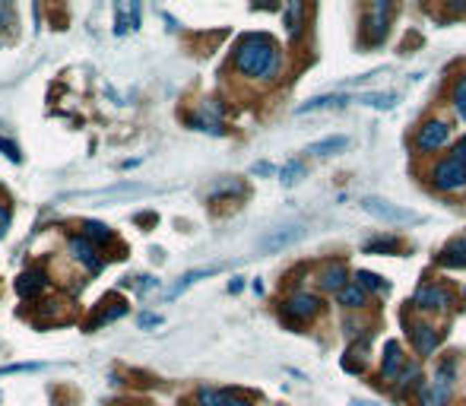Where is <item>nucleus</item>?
Masks as SVG:
<instances>
[{"label": "nucleus", "instance_id": "obj_3", "mask_svg": "<svg viewBox=\"0 0 466 406\" xmlns=\"http://www.w3.org/2000/svg\"><path fill=\"white\" fill-rule=\"evenodd\" d=\"M431 181H435L438 191H460L466 188V166H460L457 159H444L431 168Z\"/></svg>", "mask_w": 466, "mask_h": 406}, {"label": "nucleus", "instance_id": "obj_8", "mask_svg": "<svg viewBox=\"0 0 466 406\" xmlns=\"http://www.w3.org/2000/svg\"><path fill=\"white\" fill-rule=\"evenodd\" d=\"M317 311H321V301L308 292H298L286 301V317H295V321H311Z\"/></svg>", "mask_w": 466, "mask_h": 406}, {"label": "nucleus", "instance_id": "obj_37", "mask_svg": "<svg viewBox=\"0 0 466 406\" xmlns=\"http://www.w3.org/2000/svg\"><path fill=\"white\" fill-rule=\"evenodd\" d=\"M352 406H377V403H365V400H352Z\"/></svg>", "mask_w": 466, "mask_h": 406}, {"label": "nucleus", "instance_id": "obj_11", "mask_svg": "<svg viewBox=\"0 0 466 406\" xmlns=\"http://www.w3.org/2000/svg\"><path fill=\"white\" fill-rule=\"evenodd\" d=\"M393 13L391 3H371V13H368V29L375 26L371 32V45H381L384 35H387V16Z\"/></svg>", "mask_w": 466, "mask_h": 406}, {"label": "nucleus", "instance_id": "obj_18", "mask_svg": "<svg viewBox=\"0 0 466 406\" xmlns=\"http://www.w3.org/2000/svg\"><path fill=\"white\" fill-rule=\"evenodd\" d=\"M216 270H219V267H204V270H190V273H184V276H181L172 289H168V299H178V295L184 292V289H190V286H194L197 279L210 276V273H216Z\"/></svg>", "mask_w": 466, "mask_h": 406}, {"label": "nucleus", "instance_id": "obj_7", "mask_svg": "<svg viewBox=\"0 0 466 406\" xmlns=\"http://www.w3.org/2000/svg\"><path fill=\"white\" fill-rule=\"evenodd\" d=\"M447 140H451V127L444 121H429V124H422L415 146L419 150H441V146H447Z\"/></svg>", "mask_w": 466, "mask_h": 406}, {"label": "nucleus", "instance_id": "obj_31", "mask_svg": "<svg viewBox=\"0 0 466 406\" xmlns=\"http://www.w3.org/2000/svg\"><path fill=\"white\" fill-rule=\"evenodd\" d=\"M7 229H10V210L7 206H0V238L7 235Z\"/></svg>", "mask_w": 466, "mask_h": 406}, {"label": "nucleus", "instance_id": "obj_23", "mask_svg": "<svg viewBox=\"0 0 466 406\" xmlns=\"http://www.w3.org/2000/svg\"><path fill=\"white\" fill-rule=\"evenodd\" d=\"M83 238L98 248L102 241H111V229L102 226V222H83Z\"/></svg>", "mask_w": 466, "mask_h": 406}, {"label": "nucleus", "instance_id": "obj_2", "mask_svg": "<svg viewBox=\"0 0 466 406\" xmlns=\"http://www.w3.org/2000/svg\"><path fill=\"white\" fill-rule=\"evenodd\" d=\"M361 210L371 213V216L381 219V222H391V226H415V222H422V216L415 210H406V206L384 200V197H365Z\"/></svg>", "mask_w": 466, "mask_h": 406}, {"label": "nucleus", "instance_id": "obj_25", "mask_svg": "<svg viewBox=\"0 0 466 406\" xmlns=\"http://www.w3.org/2000/svg\"><path fill=\"white\" fill-rule=\"evenodd\" d=\"M301 175H305V166L292 159L289 166H283V172H279V181H283L286 188H292V184H298V181H301Z\"/></svg>", "mask_w": 466, "mask_h": 406}, {"label": "nucleus", "instance_id": "obj_21", "mask_svg": "<svg viewBox=\"0 0 466 406\" xmlns=\"http://www.w3.org/2000/svg\"><path fill=\"white\" fill-rule=\"evenodd\" d=\"M232 400L228 391H213V387H200L197 391V406H226Z\"/></svg>", "mask_w": 466, "mask_h": 406}, {"label": "nucleus", "instance_id": "obj_4", "mask_svg": "<svg viewBox=\"0 0 466 406\" xmlns=\"http://www.w3.org/2000/svg\"><path fill=\"white\" fill-rule=\"evenodd\" d=\"M305 238V226H283V229H273L270 235H263L260 241H257V248L263 251V254H276V251L283 248H292L295 241Z\"/></svg>", "mask_w": 466, "mask_h": 406}, {"label": "nucleus", "instance_id": "obj_10", "mask_svg": "<svg viewBox=\"0 0 466 406\" xmlns=\"http://www.w3.org/2000/svg\"><path fill=\"white\" fill-rule=\"evenodd\" d=\"M48 286V276L45 270H38V267H32V270H26L23 276L16 279V292L23 295V299H35L42 289Z\"/></svg>", "mask_w": 466, "mask_h": 406}, {"label": "nucleus", "instance_id": "obj_15", "mask_svg": "<svg viewBox=\"0 0 466 406\" xmlns=\"http://www.w3.org/2000/svg\"><path fill=\"white\" fill-rule=\"evenodd\" d=\"M337 299L343 308H361V305H365V289H361L359 283H346V286L337 292Z\"/></svg>", "mask_w": 466, "mask_h": 406}, {"label": "nucleus", "instance_id": "obj_16", "mask_svg": "<svg viewBox=\"0 0 466 406\" xmlns=\"http://www.w3.org/2000/svg\"><path fill=\"white\" fill-rule=\"evenodd\" d=\"M397 102H400L397 92H365V96H361V105L377 108V112H391Z\"/></svg>", "mask_w": 466, "mask_h": 406}, {"label": "nucleus", "instance_id": "obj_9", "mask_svg": "<svg viewBox=\"0 0 466 406\" xmlns=\"http://www.w3.org/2000/svg\"><path fill=\"white\" fill-rule=\"evenodd\" d=\"M451 305V295L444 292L438 286H419L415 289V308H425V311H441Z\"/></svg>", "mask_w": 466, "mask_h": 406}, {"label": "nucleus", "instance_id": "obj_32", "mask_svg": "<svg viewBox=\"0 0 466 406\" xmlns=\"http://www.w3.org/2000/svg\"><path fill=\"white\" fill-rule=\"evenodd\" d=\"M156 324H162V317H159V315H143V317H140V327H156Z\"/></svg>", "mask_w": 466, "mask_h": 406}, {"label": "nucleus", "instance_id": "obj_22", "mask_svg": "<svg viewBox=\"0 0 466 406\" xmlns=\"http://www.w3.org/2000/svg\"><path fill=\"white\" fill-rule=\"evenodd\" d=\"M188 124L194 130H206V134H222V124H219V118L216 114H190L188 118Z\"/></svg>", "mask_w": 466, "mask_h": 406}, {"label": "nucleus", "instance_id": "obj_13", "mask_svg": "<svg viewBox=\"0 0 466 406\" xmlns=\"http://www.w3.org/2000/svg\"><path fill=\"white\" fill-rule=\"evenodd\" d=\"M321 286L330 289V292H339V289L346 286V267H343V263H330V267L321 273Z\"/></svg>", "mask_w": 466, "mask_h": 406}, {"label": "nucleus", "instance_id": "obj_30", "mask_svg": "<svg viewBox=\"0 0 466 406\" xmlns=\"http://www.w3.org/2000/svg\"><path fill=\"white\" fill-rule=\"evenodd\" d=\"M0 152H7L13 162H19V150H16V143H10V140H0Z\"/></svg>", "mask_w": 466, "mask_h": 406}, {"label": "nucleus", "instance_id": "obj_26", "mask_svg": "<svg viewBox=\"0 0 466 406\" xmlns=\"http://www.w3.org/2000/svg\"><path fill=\"white\" fill-rule=\"evenodd\" d=\"M454 108H457V114L466 121V73L457 80V86H454Z\"/></svg>", "mask_w": 466, "mask_h": 406}, {"label": "nucleus", "instance_id": "obj_28", "mask_svg": "<svg viewBox=\"0 0 466 406\" xmlns=\"http://www.w3.org/2000/svg\"><path fill=\"white\" fill-rule=\"evenodd\" d=\"M359 286L361 289H387V283H381V276H375V273H368V270H359Z\"/></svg>", "mask_w": 466, "mask_h": 406}, {"label": "nucleus", "instance_id": "obj_33", "mask_svg": "<svg viewBox=\"0 0 466 406\" xmlns=\"http://www.w3.org/2000/svg\"><path fill=\"white\" fill-rule=\"evenodd\" d=\"M454 159H457L460 166H466V140H460V143H457V152H454Z\"/></svg>", "mask_w": 466, "mask_h": 406}, {"label": "nucleus", "instance_id": "obj_20", "mask_svg": "<svg viewBox=\"0 0 466 406\" xmlns=\"http://www.w3.org/2000/svg\"><path fill=\"white\" fill-rule=\"evenodd\" d=\"M349 146V136H327V140H317V143L308 146V152H314V156H333V152L346 150Z\"/></svg>", "mask_w": 466, "mask_h": 406}, {"label": "nucleus", "instance_id": "obj_34", "mask_svg": "<svg viewBox=\"0 0 466 406\" xmlns=\"http://www.w3.org/2000/svg\"><path fill=\"white\" fill-rule=\"evenodd\" d=\"M254 172H257V175H273L276 168H273L270 162H257V166H254Z\"/></svg>", "mask_w": 466, "mask_h": 406}, {"label": "nucleus", "instance_id": "obj_29", "mask_svg": "<svg viewBox=\"0 0 466 406\" xmlns=\"http://www.w3.org/2000/svg\"><path fill=\"white\" fill-rule=\"evenodd\" d=\"M415 378H419V365H409V369L403 371V378H400V391H406V387L415 381Z\"/></svg>", "mask_w": 466, "mask_h": 406}, {"label": "nucleus", "instance_id": "obj_14", "mask_svg": "<svg viewBox=\"0 0 466 406\" xmlns=\"http://www.w3.org/2000/svg\"><path fill=\"white\" fill-rule=\"evenodd\" d=\"M403 369V353H400V343H387V349H384V365H381V375L384 378H393L397 371Z\"/></svg>", "mask_w": 466, "mask_h": 406}, {"label": "nucleus", "instance_id": "obj_6", "mask_svg": "<svg viewBox=\"0 0 466 406\" xmlns=\"http://www.w3.org/2000/svg\"><path fill=\"white\" fill-rule=\"evenodd\" d=\"M67 251H70V257H73L76 263H83L86 270H102V257H98V248L92 245V241H86L83 235H73V238L67 241Z\"/></svg>", "mask_w": 466, "mask_h": 406}, {"label": "nucleus", "instance_id": "obj_5", "mask_svg": "<svg viewBox=\"0 0 466 406\" xmlns=\"http://www.w3.org/2000/svg\"><path fill=\"white\" fill-rule=\"evenodd\" d=\"M451 371H441L438 378H431L425 387L419 391V406H447L451 400Z\"/></svg>", "mask_w": 466, "mask_h": 406}, {"label": "nucleus", "instance_id": "obj_17", "mask_svg": "<svg viewBox=\"0 0 466 406\" xmlns=\"http://www.w3.org/2000/svg\"><path fill=\"white\" fill-rule=\"evenodd\" d=\"M346 102H349L346 96H317V98H311V102H305V105H298V114L323 112V108H339V105H346Z\"/></svg>", "mask_w": 466, "mask_h": 406}, {"label": "nucleus", "instance_id": "obj_36", "mask_svg": "<svg viewBox=\"0 0 466 406\" xmlns=\"http://www.w3.org/2000/svg\"><path fill=\"white\" fill-rule=\"evenodd\" d=\"M226 406H248V403H244V400H228Z\"/></svg>", "mask_w": 466, "mask_h": 406}, {"label": "nucleus", "instance_id": "obj_19", "mask_svg": "<svg viewBox=\"0 0 466 406\" xmlns=\"http://www.w3.org/2000/svg\"><path fill=\"white\" fill-rule=\"evenodd\" d=\"M441 261L447 263V267H466V235L463 238H454L447 248H444Z\"/></svg>", "mask_w": 466, "mask_h": 406}, {"label": "nucleus", "instance_id": "obj_24", "mask_svg": "<svg viewBox=\"0 0 466 406\" xmlns=\"http://www.w3.org/2000/svg\"><path fill=\"white\" fill-rule=\"evenodd\" d=\"M400 241L397 238H375V241H365V251L368 254H397Z\"/></svg>", "mask_w": 466, "mask_h": 406}, {"label": "nucleus", "instance_id": "obj_27", "mask_svg": "<svg viewBox=\"0 0 466 406\" xmlns=\"http://www.w3.org/2000/svg\"><path fill=\"white\" fill-rule=\"evenodd\" d=\"M286 29H289V35H298V29H301V7L298 3H289L286 7Z\"/></svg>", "mask_w": 466, "mask_h": 406}, {"label": "nucleus", "instance_id": "obj_1", "mask_svg": "<svg viewBox=\"0 0 466 406\" xmlns=\"http://www.w3.org/2000/svg\"><path fill=\"white\" fill-rule=\"evenodd\" d=\"M235 67L251 80H273L279 73V48L270 35H244L235 48Z\"/></svg>", "mask_w": 466, "mask_h": 406}, {"label": "nucleus", "instance_id": "obj_35", "mask_svg": "<svg viewBox=\"0 0 466 406\" xmlns=\"http://www.w3.org/2000/svg\"><path fill=\"white\" fill-rule=\"evenodd\" d=\"M10 13H13V10H10V7H3V3H0V23H3V16H10Z\"/></svg>", "mask_w": 466, "mask_h": 406}, {"label": "nucleus", "instance_id": "obj_12", "mask_svg": "<svg viewBox=\"0 0 466 406\" xmlns=\"http://www.w3.org/2000/svg\"><path fill=\"white\" fill-rule=\"evenodd\" d=\"M413 343L422 355H431L438 349V333L431 330L429 324H419V327H413Z\"/></svg>", "mask_w": 466, "mask_h": 406}]
</instances>
